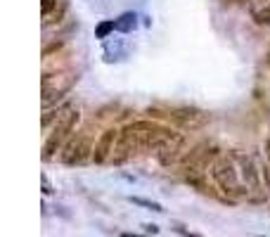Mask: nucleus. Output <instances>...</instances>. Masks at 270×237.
<instances>
[{"mask_svg": "<svg viewBox=\"0 0 270 237\" xmlns=\"http://www.w3.org/2000/svg\"><path fill=\"white\" fill-rule=\"evenodd\" d=\"M145 232H149V235H157V232H159V225H154V223L149 225L147 223V225H145Z\"/></svg>", "mask_w": 270, "mask_h": 237, "instance_id": "nucleus-16", "label": "nucleus"}, {"mask_svg": "<svg viewBox=\"0 0 270 237\" xmlns=\"http://www.w3.org/2000/svg\"><path fill=\"white\" fill-rule=\"evenodd\" d=\"M92 150H95V145H92L90 135L88 133H76V135H71L67 140L60 159L67 166H81V164H86L92 156Z\"/></svg>", "mask_w": 270, "mask_h": 237, "instance_id": "nucleus-4", "label": "nucleus"}, {"mask_svg": "<svg viewBox=\"0 0 270 237\" xmlns=\"http://www.w3.org/2000/svg\"><path fill=\"white\" fill-rule=\"evenodd\" d=\"M41 181H43V192H45V194H50V192H52V190H50V183H48V178H45V175L41 178Z\"/></svg>", "mask_w": 270, "mask_h": 237, "instance_id": "nucleus-18", "label": "nucleus"}, {"mask_svg": "<svg viewBox=\"0 0 270 237\" xmlns=\"http://www.w3.org/2000/svg\"><path fill=\"white\" fill-rule=\"evenodd\" d=\"M211 178L223 192L227 194V200H242V197H252V190L240 183V171L235 166V162L230 156H218L214 164H211Z\"/></svg>", "mask_w": 270, "mask_h": 237, "instance_id": "nucleus-1", "label": "nucleus"}, {"mask_svg": "<svg viewBox=\"0 0 270 237\" xmlns=\"http://www.w3.org/2000/svg\"><path fill=\"white\" fill-rule=\"evenodd\" d=\"M261 175H263L265 185H268V190H270V164H263V169H261Z\"/></svg>", "mask_w": 270, "mask_h": 237, "instance_id": "nucleus-15", "label": "nucleus"}, {"mask_svg": "<svg viewBox=\"0 0 270 237\" xmlns=\"http://www.w3.org/2000/svg\"><path fill=\"white\" fill-rule=\"evenodd\" d=\"M263 150H265V156H268V162H270V137H265V145H263Z\"/></svg>", "mask_w": 270, "mask_h": 237, "instance_id": "nucleus-19", "label": "nucleus"}, {"mask_svg": "<svg viewBox=\"0 0 270 237\" xmlns=\"http://www.w3.org/2000/svg\"><path fill=\"white\" fill-rule=\"evenodd\" d=\"M52 10H57V0H41V12H43V19L50 17Z\"/></svg>", "mask_w": 270, "mask_h": 237, "instance_id": "nucleus-13", "label": "nucleus"}, {"mask_svg": "<svg viewBox=\"0 0 270 237\" xmlns=\"http://www.w3.org/2000/svg\"><path fill=\"white\" fill-rule=\"evenodd\" d=\"M235 159L240 162V173H242L244 185L252 190V194H258L261 192V178H258V171H256L254 159L252 156H244V154H235Z\"/></svg>", "mask_w": 270, "mask_h": 237, "instance_id": "nucleus-7", "label": "nucleus"}, {"mask_svg": "<svg viewBox=\"0 0 270 237\" xmlns=\"http://www.w3.org/2000/svg\"><path fill=\"white\" fill-rule=\"evenodd\" d=\"M178 232L183 237H202V235H197V232H190V230H185V228H178Z\"/></svg>", "mask_w": 270, "mask_h": 237, "instance_id": "nucleus-17", "label": "nucleus"}, {"mask_svg": "<svg viewBox=\"0 0 270 237\" xmlns=\"http://www.w3.org/2000/svg\"><path fill=\"white\" fill-rule=\"evenodd\" d=\"M268 62H270V55H268Z\"/></svg>", "mask_w": 270, "mask_h": 237, "instance_id": "nucleus-21", "label": "nucleus"}, {"mask_svg": "<svg viewBox=\"0 0 270 237\" xmlns=\"http://www.w3.org/2000/svg\"><path fill=\"white\" fill-rule=\"evenodd\" d=\"M128 202H133V204H138V206H145V209H149V211H157V213L164 211V209H161V204H157V202H152V200H145V197H128Z\"/></svg>", "mask_w": 270, "mask_h": 237, "instance_id": "nucleus-10", "label": "nucleus"}, {"mask_svg": "<svg viewBox=\"0 0 270 237\" xmlns=\"http://www.w3.org/2000/svg\"><path fill=\"white\" fill-rule=\"evenodd\" d=\"M117 140H119V131L117 128H107L100 140L95 143V150H92V162L95 164H107L111 159V152L117 147Z\"/></svg>", "mask_w": 270, "mask_h": 237, "instance_id": "nucleus-5", "label": "nucleus"}, {"mask_svg": "<svg viewBox=\"0 0 270 237\" xmlns=\"http://www.w3.org/2000/svg\"><path fill=\"white\" fill-rule=\"evenodd\" d=\"M183 147H185V137L183 135H176L171 140H166L157 150V159H159L161 166H171L176 164L178 159H183Z\"/></svg>", "mask_w": 270, "mask_h": 237, "instance_id": "nucleus-6", "label": "nucleus"}, {"mask_svg": "<svg viewBox=\"0 0 270 237\" xmlns=\"http://www.w3.org/2000/svg\"><path fill=\"white\" fill-rule=\"evenodd\" d=\"M147 114L154 118H168L171 124H176L183 131H197V128L206 126V121H209V114H204L202 109H195V107H171L166 112L149 107Z\"/></svg>", "mask_w": 270, "mask_h": 237, "instance_id": "nucleus-2", "label": "nucleus"}, {"mask_svg": "<svg viewBox=\"0 0 270 237\" xmlns=\"http://www.w3.org/2000/svg\"><path fill=\"white\" fill-rule=\"evenodd\" d=\"M121 237H145V235H133V232H123Z\"/></svg>", "mask_w": 270, "mask_h": 237, "instance_id": "nucleus-20", "label": "nucleus"}, {"mask_svg": "<svg viewBox=\"0 0 270 237\" xmlns=\"http://www.w3.org/2000/svg\"><path fill=\"white\" fill-rule=\"evenodd\" d=\"M135 26H138V17H135L133 12H126V14H121V17L117 19V29L119 31H123V33L133 31Z\"/></svg>", "mask_w": 270, "mask_h": 237, "instance_id": "nucleus-8", "label": "nucleus"}, {"mask_svg": "<svg viewBox=\"0 0 270 237\" xmlns=\"http://www.w3.org/2000/svg\"><path fill=\"white\" fill-rule=\"evenodd\" d=\"M81 121V112L79 109H69L64 116L57 121V126L52 128V133L48 135V140L43 143V162H50L52 156H55V152L60 150L62 145H64V140H69V135L74 133L76 124Z\"/></svg>", "mask_w": 270, "mask_h": 237, "instance_id": "nucleus-3", "label": "nucleus"}, {"mask_svg": "<svg viewBox=\"0 0 270 237\" xmlns=\"http://www.w3.org/2000/svg\"><path fill=\"white\" fill-rule=\"evenodd\" d=\"M62 112H69V109H67V107H57V109H48V112H45L43 116H41V126H43V128H48V126L52 124V121H60V118L64 116Z\"/></svg>", "mask_w": 270, "mask_h": 237, "instance_id": "nucleus-9", "label": "nucleus"}, {"mask_svg": "<svg viewBox=\"0 0 270 237\" xmlns=\"http://www.w3.org/2000/svg\"><path fill=\"white\" fill-rule=\"evenodd\" d=\"M114 29H117V22H109V19H107V22H100L98 29H95V38H107Z\"/></svg>", "mask_w": 270, "mask_h": 237, "instance_id": "nucleus-11", "label": "nucleus"}, {"mask_svg": "<svg viewBox=\"0 0 270 237\" xmlns=\"http://www.w3.org/2000/svg\"><path fill=\"white\" fill-rule=\"evenodd\" d=\"M254 22H256L258 26H270V7L256 10V12H254Z\"/></svg>", "mask_w": 270, "mask_h": 237, "instance_id": "nucleus-12", "label": "nucleus"}, {"mask_svg": "<svg viewBox=\"0 0 270 237\" xmlns=\"http://www.w3.org/2000/svg\"><path fill=\"white\" fill-rule=\"evenodd\" d=\"M62 45H64V43H62V41H55V43H52V45H45V48H43V57H50V55H52V52H57V50H60Z\"/></svg>", "mask_w": 270, "mask_h": 237, "instance_id": "nucleus-14", "label": "nucleus"}]
</instances>
